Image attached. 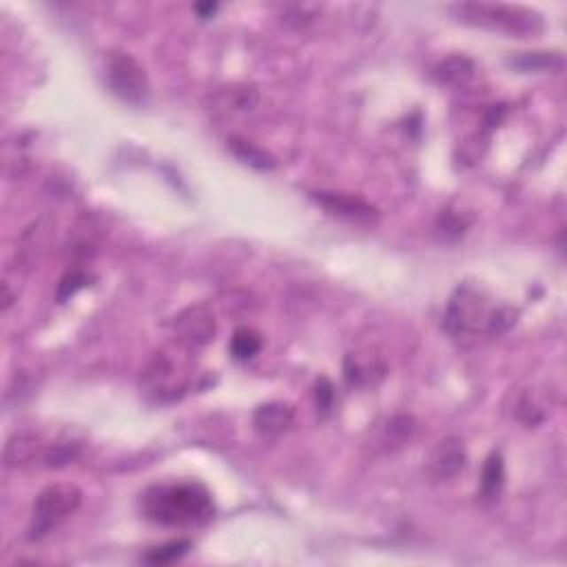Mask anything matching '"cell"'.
<instances>
[{"instance_id":"cell-16","label":"cell","mask_w":567,"mask_h":567,"mask_svg":"<svg viewBox=\"0 0 567 567\" xmlns=\"http://www.w3.org/2000/svg\"><path fill=\"white\" fill-rule=\"evenodd\" d=\"M190 549V540L180 539V540H171V543H164L159 548L149 549V554L144 556L146 563L151 565H168V563H175L177 558L184 556Z\"/></svg>"},{"instance_id":"cell-12","label":"cell","mask_w":567,"mask_h":567,"mask_svg":"<svg viewBox=\"0 0 567 567\" xmlns=\"http://www.w3.org/2000/svg\"><path fill=\"white\" fill-rule=\"evenodd\" d=\"M38 439L31 437V434H18V437L9 439L7 447H4V465L7 468H18V465H25L38 454Z\"/></svg>"},{"instance_id":"cell-6","label":"cell","mask_w":567,"mask_h":567,"mask_svg":"<svg viewBox=\"0 0 567 567\" xmlns=\"http://www.w3.org/2000/svg\"><path fill=\"white\" fill-rule=\"evenodd\" d=\"M313 199L335 217H344V220L350 221H368L377 220L379 213L372 204H368L366 199L357 198V195H348V193H330V190H319V193H313Z\"/></svg>"},{"instance_id":"cell-11","label":"cell","mask_w":567,"mask_h":567,"mask_svg":"<svg viewBox=\"0 0 567 567\" xmlns=\"http://www.w3.org/2000/svg\"><path fill=\"white\" fill-rule=\"evenodd\" d=\"M474 74V65L472 60H468L465 56H450L446 60L437 62L432 69V78L437 80L439 84H450V87H456V84H463L472 78Z\"/></svg>"},{"instance_id":"cell-9","label":"cell","mask_w":567,"mask_h":567,"mask_svg":"<svg viewBox=\"0 0 567 567\" xmlns=\"http://www.w3.org/2000/svg\"><path fill=\"white\" fill-rule=\"evenodd\" d=\"M295 421V408L284 401L261 403L252 415V425L261 437H277Z\"/></svg>"},{"instance_id":"cell-20","label":"cell","mask_w":567,"mask_h":567,"mask_svg":"<svg viewBox=\"0 0 567 567\" xmlns=\"http://www.w3.org/2000/svg\"><path fill=\"white\" fill-rule=\"evenodd\" d=\"M84 284H87V275H82V273L66 275V277L60 282V286H58V301L69 299V297L74 295L78 288H82Z\"/></svg>"},{"instance_id":"cell-5","label":"cell","mask_w":567,"mask_h":567,"mask_svg":"<svg viewBox=\"0 0 567 567\" xmlns=\"http://www.w3.org/2000/svg\"><path fill=\"white\" fill-rule=\"evenodd\" d=\"M105 80L115 97L133 106H142L149 97V80L140 62L127 51L106 53Z\"/></svg>"},{"instance_id":"cell-15","label":"cell","mask_w":567,"mask_h":567,"mask_svg":"<svg viewBox=\"0 0 567 567\" xmlns=\"http://www.w3.org/2000/svg\"><path fill=\"white\" fill-rule=\"evenodd\" d=\"M230 354L239 361H246V359H252L257 353L261 350V335L252 328H237L229 344Z\"/></svg>"},{"instance_id":"cell-19","label":"cell","mask_w":567,"mask_h":567,"mask_svg":"<svg viewBox=\"0 0 567 567\" xmlns=\"http://www.w3.org/2000/svg\"><path fill=\"white\" fill-rule=\"evenodd\" d=\"M332 401H335V385H332L326 377H322V379L315 384V403H317V410L326 415V412H330Z\"/></svg>"},{"instance_id":"cell-2","label":"cell","mask_w":567,"mask_h":567,"mask_svg":"<svg viewBox=\"0 0 567 567\" xmlns=\"http://www.w3.org/2000/svg\"><path fill=\"white\" fill-rule=\"evenodd\" d=\"M450 12L463 25L518 35V38H527L543 29V16L539 12L521 7V4L459 3L452 4Z\"/></svg>"},{"instance_id":"cell-17","label":"cell","mask_w":567,"mask_h":567,"mask_svg":"<svg viewBox=\"0 0 567 567\" xmlns=\"http://www.w3.org/2000/svg\"><path fill=\"white\" fill-rule=\"evenodd\" d=\"M517 310L514 308H508V306H503V308H496L494 313H490V317H487V330L492 332V335H503V332H508L509 328L514 326V322H517Z\"/></svg>"},{"instance_id":"cell-10","label":"cell","mask_w":567,"mask_h":567,"mask_svg":"<svg viewBox=\"0 0 567 567\" xmlns=\"http://www.w3.org/2000/svg\"><path fill=\"white\" fill-rule=\"evenodd\" d=\"M229 151L239 159V162L248 164V167L257 168V171H273V168L277 167V159H275L268 151L260 149V146L244 140V137H229Z\"/></svg>"},{"instance_id":"cell-4","label":"cell","mask_w":567,"mask_h":567,"mask_svg":"<svg viewBox=\"0 0 567 567\" xmlns=\"http://www.w3.org/2000/svg\"><path fill=\"white\" fill-rule=\"evenodd\" d=\"M487 306L483 297L472 288L463 286L454 292V297L447 304L446 315H443V330L447 332L452 341L465 346V341L474 339L478 328L487 326Z\"/></svg>"},{"instance_id":"cell-14","label":"cell","mask_w":567,"mask_h":567,"mask_svg":"<svg viewBox=\"0 0 567 567\" xmlns=\"http://www.w3.org/2000/svg\"><path fill=\"white\" fill-rule=\"evenodd\" d=\"M503 478H505V470H503V456L501 452H492L487 456L485 465H483V474H481V494L485 499H494L496 494L503 487Z\"/></svg>"},{"instance_id":"cell-1","label":"cell","mask_w":567,"mask_h":567,"mask_svg":"<svg viewBox=\"0 0 567 567\" xmlns=\"http://www.w3.org/2000/svg\"><path fill=\"white\" fill-rule=\"evenodd\" d=\"M144 518L162 527H202L215 517L211 492L198 481L158 483L142 492Z\"/></svg>"},{"instance_id":"cell-21","label":"cell","mask_w":567,"mask_h":567,"mask_svg":"<svg viewBox=\"0 0 567 567\" xmlns=\"http://www.w3.org/2000/svg\"><path fill=\"white\" fill-rule=\"evenodd\" d=\"M195 12H198L202 18H208L211 13L217 12V4H195Z\"/></svg>"},{"instance_id":"cell-3","label":"cell","mask_w":567,"mask_h":567,"mask_svg":"<svg viewBox=\"0 0 567 567\" xmlns=\"http://www.w3.org/2000/svg\"><path fill=\"white\" fill-rule=\"evenodd\" d=\"M80 501H82V492L71 483H56V485L44 487L35 499L34 509H31L29 539H44L49 532L56 530L60 523H65L78 509Z\"/></svg>"},{"instance_id":"cell-18","label":"cell","mask_w":567,"mask_h":567,"mask_svg":"<svg viewBox=\"0 0 567 567\" xmlns=\"http://www.w3.org/2000/svg\"><path fill=\"white\" fill-rule=\"evenodd\" d=\"M78 446H69V443H58V446H53L51 450L47 452V465H53V468H60V465H66L71 463V461L78 456Z\"/></svg>"},{"instance_id":"cell-8","label":"cell","mask_w":567,"mask_h":567,"mask_svg":"<svg viewBox=\"0 0 567 567\" xmlns=\"http://www.w3.org/2000/svg\"><path fill=\"white\" fill-rule=\"evenodd\" d=\"M175 328L184 344H189L190 348H199V346H206L215 335V319L204 306H198V308H189L184 315H180Z\"/></svg>"},{"instance_id":"cell-13","label":"cell","mask_w":567,"mask_h":567,"mask_svg":"<svg viewBox=\"0 0 567 567\" xmlns=\"http://www.w3.org/2000/svg\"><path fill=\"white\" fill-rule=\"evenodd\" d=\"M509 65L518 71H548V69H561L563 58L558 53L548 51H525L518 56L509 58Z\"/></svg>"},{"instance_id":"cell-7","label":"cell","mask_w":567,"mask_h":567,"mask_svg":"<svg viewBox=\"0 0 567 567\" xmlns=\"http://www.w3.org/2000/svg\"><path fill=\"white\" fill-rule=\"evenodd\" d=\"M465 461H468V454H465V446L461 439H441L428 456V472L439 481H446L465 468Z\"/></svg>"}]
</instances>
